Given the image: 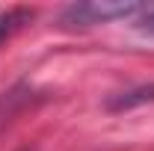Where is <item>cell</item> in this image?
<instances>
[{
    "label": "cell",
    "mask_w": 154,
    "mask_h": 151,
    "mask_svg": "<svg viewBox=\"0 0 154 151\" xmlns=\"http://www.w3.org/2000/svg\"><path fill=\"white\" fill-rule=\"evenodd\" d=\"M33 9H27V6H12V9H3L0 12V48L9 42L12 36H18L21 30L33 21Z\"/></svg>",
    "instance_id": "3957f363"
},
{
    "label": "cell",
    "mask_w": 154,
    "mask_h": 151,
    "mask_svg": "<svg viewBox=\"0 0 154 151\" xmlns=\"http://www.w3.org/2000/svg\"><path fill=\"white\" fill-rule=\"evenodd\" d=\"M136 30L145 33V36H154V6H142V12L136 15Z\"/></svg>",
    "instance_id": "277c9868"
},
{
    "label": "cell",
    "mask_w": 154,
    "mask_h": 151,
    "mask_svg": "<svg viewBox=\"0 0 154 151\" xmlns=\"http://www.w3.org/2000/svg\"><path fill=\"white\" fill-rule=\"evenodd\" d=\"M142 104H154V83H145V86H134L128 92H119L107 101V110L113 113H122V110H134V107H142Z\"/></svg>",
    "instance_id": "7a4b0ae2"
},
{
    "label": "cell",
    "mask_w": 154,
    "mask_h": 151,
    "mask_svg": "<svg viewBox=\"0 0 154 151\" xmlns=\"http://www.w3.org/2000/svg\"><path fill=\"white\" fill-rule=\"evenodd\" d=\"M142 12V3H113V0H101V3H71L62 9V24L68 27H95V24H110L119 18H136Z\"/></svg>",
    "instance_id": "6da1fadb"
}]
</instances>
